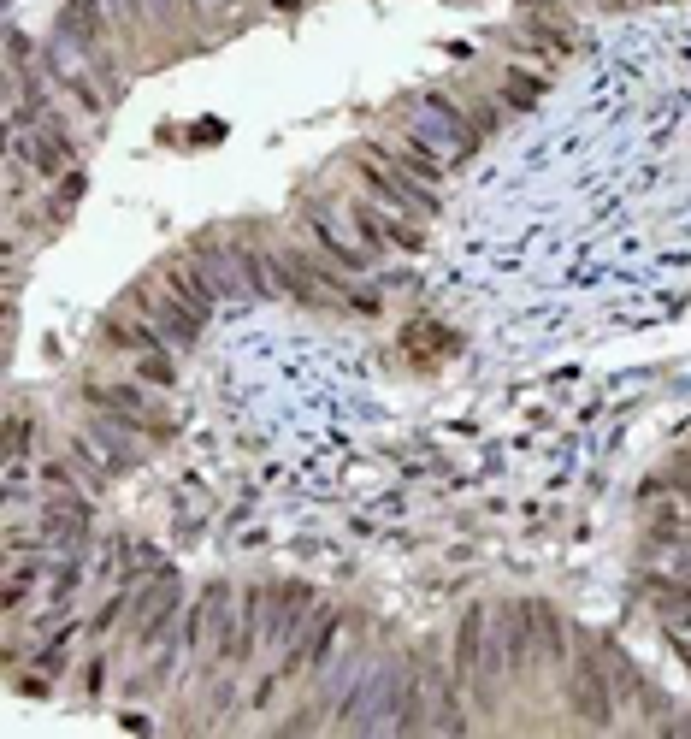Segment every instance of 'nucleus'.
Masks as SVG:
<instances>
[{
	"label": "nucleus",
	"instance_id": "obj_25",
	"mask_svg": "<svg viewBox=\"0 0 691 739\" xmlns=\"http://www.w3.org/2000/svg\"><path fill=\"white\" fill-rule=\"evenodd\" d=\"M674 645H680V657H686V669H691V639L686 633H674Z\"/></svg>",
	"mask_w": 691,
	"mask_h": 739
},
{
	"label": "nucleus",
	"instance_id": "obj_14",
	"mask_svg": "<svg viewBox=\"0 0 691 739\" xmlns=\"http://www.w3.org/2000/svg\"><path fill=\"white\" fill-rule=\"evenodd\" d=\"M308 231H314V243H319V249H325V255H331V261H337L343 272H367V267H373L367 243H361V237H349V231H343L331 213H314V219H308Z\"/></svg>",
	"mask_w": 691,
	"mask_h": 739
},
{
	"label": "nucleus",
	"instance_id": "obj_4",
	"mask_svg": "<svg viewBox=\"0 0 691 739\" xmlns=\"http://www.w3.org/2000/svg\"><path fill=\"white\" fill-rule=\"evenodd\" d=\"M567 704H573V716L591 722V728H609V722H615V692H609V674H603V657H597V651H579V657H573Z\"/></svg>",
	"mask_w": 691,
	"mask_h": 739
},
{
	"label": "nucleus",
	"instance_id": "obj_5",
	"mask_svg": "<svg viewBox=\"0 0 691 739\" xmlns=\"http://www.w3.org/2000/svg\"><path fill=\"white\" fill-rule=\"evenodd\" d=\"M361 178H367V190H373V196H384V202L402 207V213H438V196H432V184L408 178V172H402V166H390L384 154H367Z\"/></svg>",
	"mask_w": 691,
	"mask_h": 739
},
{
	"label": "nucleus",
	"instance_id": "obj_8",
	"mask_svg": "<svg viewBox=\"0 0 691 739\" xmlns=\"http://www.w3.org/2000/svg\"><path fill=\"white\" fill-rule=\"evenodd\" d=\"M89 403H101L113 420H125L130 432H154V438H166V432H172V420L148 414V397H142L136 385H89Z\"/></svg>",
	"mask_w": 691,
	"mask_h": 739
},
{
	"label": "nucleus",
	"instance_id": "obj_13",
	"mask_svg": "<svg viewBox=\"0 0 691 739\" xmlns=\"http://www.w3.org/2000/svg\"><path fill=\"white\" fill-rule=\"evenodd\" d=\"M272 272H278V290H290V296L308 302V308H319V302L337 290V284H331L314 261H302V255H272Z\"/></svg>",
	"mask_w": 691,
	"mask_h": 739
},
{
	"label": "nucleus",
	"instance_id": "obj_10",
	"mask_svg": "<svg viewBox=\"0 0 691 739\" xmlns=\"http://www.w3.org/2000/svg\"><path fill=\"white\" fill-rule=\"evenodd\" d=\"M314 609V592L302 586V580H290L278 598H266V639L272 645H290L296 633H302V615Z\"/></svg>",
	"mask_w": 691,
	"mask_h": 739
},
{
	"label": "nucleus",
	"instance_id": "obj_23",
	"mask_svg": "<svg viewBox=\"0 0 691 739\" xmlns=\"http://www.w3.org/2000/svg\"><path fill=\"white\" fill-rule=\"evenodd\" d=\"M65 651H71V633H60V639H54V645H48V651H42V669L54 674L65 663Z\"/></svg>",
	"mask_w": 691,
	"mask_h": 739
},
{
	"label": "nucleus",
	"instance_id": "obj_11",
	"mask_svg": "<svg viewBox=\"0 0 691 739\" xmlns=\"http://www.w3.org/2000/svg\"><path fill=\"white\" fill-rule=\"evenodd\" d=\"M485 627H491V609H467V621L455 627V686H473V692H479V663H485Z\"/></svg>",
	"mask_w": 691,
	"mask_h": 739
},
{
	"label": "nucleus",
	"instance_id": "obj_18",
	"mask_svg": "<svg viewBox=\"0 0 691 739\" xmlns=\"http://www.w3.org/2000/svg\"><path fill=\"white\" fill-rule=\"evenodd\" d=\"M349 231L367 243V255H373V261L384 255V243H390V237H384V213H378V207H349Z\"/></svg>",
	"mask_w": 691,
	"mask_h": 739
},
{
	"label": "nucleus",
	"instance_id": "obj_19",
	"mask_svg": "<svg viewBox=\"0 0 691 739\" xmlns=\"http://www.w3.org/2000/svg\"><path fill=\"white\" fill-rule=\"evenodd\" d=\"M136 379H148V385H178V367H172V355L160 349V355H136Z\"/></svg>",
	"mask_w": 691,
	"mask_h": 739
},
{
	"label": "nucleus",
	"instance_id": "obj_22",
	"mask_svg": "<svg viewBox=\"0 0 691 739\" xmlns=\"http://www.w3.org/2000/svg\"><path fill=\"white\" fill-rule=\"evenodd\" d=\"M384 237H390V243H402V249H420V231H414V225H402V219H384Z\"/></svg>",
	"mask_w": 691,
	"mask_h": 739
},
{
	"label": "nucleus",
	"instance_id": "obj_1",
	"mask_svg": "<svg viewBox=\"0 0 691 739\" xmlns=\"http://www.w3.org/2000/svg\"><path fill=\"white\" fill-rule=\"evenodd\" d=\"M402 680H408V674L396 669V663H384V669L361 674V680L349 686L343 710H337V728H343V734H378V728H390V734H396V710H402Z\"/></svg>",
	"mask_w": 691,
	"mask_h": 739
},
{
	"label": "nucleus",
	"instance_id": "obj_12",
	"mask_svg": "<svg viewBox=\"0 0 691 739\" xmlns=\"http://www.w3.org/2000/svg\"><path fill=\"white\" fill-rule=\"evenodd\" d=\"M225 621H231V592L225 586H207L184 621V651H207V639L225 633Z\"/></svg>",
	"mask_w": 691,
	"mask_h": 739
},
{
	"label": "nucleus",
	"instance_id": "obj_16",
	"mask_svg": "<svg viewBox=\"0 0 691 739\" xmlns=\"http://www.w3.org/2000/svg\"><path fill=\"white\" fill-rule=\"evenodd\" d=\"M373 154H384L390 166H402L408 178H420V184H438L443 178V166H438V154L414 136V142H390V148H373Z\"/></svg>",
	"mask_w": 691,
	"mask_h": 739
},
{
	"label": "nucleus",
	"instance_id": "obj_24",
	"mask_svg": "<svg viewBox=\"0 0 691 739\" xmlns=\"http://www.w3.org/2000/svg\"><path fill=\"white\" fill-rule=\"evenodd\" d=\"M77 196H83V172H71V178L60 184V202H54V213H65V207L77 202Z\"/></svg>",
	"mask_w": 691,
	"mask_h": 739
},
{
	"label": "nucleus",
	"instance_id": "obj_17",
	"mask_svg": "<svg viewBox=\"0 0 691 739\" xmlns=\"http://www.w3.org/2000/svg\"><path fill=\"white\" fill-rule=\"evenodd\" d=\"M532 639H538V657L544 663H562L567 657V627L550 604H532Z\"/></svg>",
	"mask_w": 691,
	"mask_h": 739
},
{
	"label": "nucleus",
	"instance_id": "obj_15",
	"mask_svg": "<svg viewBox=\"0 0 691 739\" xmlns=\"http://www.w3.org/2000/svg\"><path fill=\"white\" fill-rule=\"evenodd\" d=\"M260 633H266V592L254 586L243 592V609H237V645H231V663H249L260 651Z\"/></svg>",
	"mask_w": 691,
	"mask_h": 739
},
{
	"label": "nucleus",
	"instance_id": "obj_7",
	"mask_svg": "<svg viewBox=\"0 0 691 739\" xmlns=\"http://www.w3.org/2000/svg\"><path fill=\"white\" fill-rule=\"evenodd\" d=\"M136 308H142V320L154 326V332L166 337V343H178V349H189L195 337H201V326H207V314H195L184 296H136Z\"/></svg>",
	"mask_w": 691,
	"mask_h": 739
},
{
	"label": "nucleus",
	"instance_id": "obj_20",
	"mask_svg": "<svg viewBox=\"0 0 691 739\" xmlns=\"http://www.w3.org/2000/svg\"><path fill=\"white\" fill-rule=\"evenodd\" d=\"M24 456H30V420L12 414L6 420V468H24Z\"/></svg>",
	"mask_w": 691,
	"mask_h": 739
},
{
	"label": "nucleus",
	"instance_id": "obj_2",
	"mask_svg": "<svg viewBox=\"0 0 691 739\" xmlns=\"http://www.w3.org/2000/svg\"><path fill=\"white\" fill-rule=\"evenodd\" d=\"M60 42H71L89 66L113 83V60H107V18H101V0H65L60 6Z\"/></svg>",
	"mask_w": 691,
	"mask_h": 739
},
{
	"label": "nucleus",
	"instance_id": "obj_21",
	"mask_svg": "<svg viewBox=\"0 0 691 739\" xmlns=\"http://www.w3.org/2000/svg\"><path fill=\"white\" fill-rule=\"evenodd\" d=\"M508 107H532V101H538V95H544V83H538V77H526V71H514V77H508Z\"/></svg>",
	"mask_w": 691,
	"mask_h": 739
},
{
	"label": "nucleus",
	"instance_id": "obj_9",
	"mask_svg": "<svg viewBox=\"0 0 691 739\" xmlns=\"http://www.w3.org/2000/svg\"><path fill=\"white\" fill-rule=\"evenodd\" d=\"M331 639H337V609H319L314 621H308V633H302V639H290V651H284V674L325 669V657H331Z\"/></svg>",
	"mask_w": 691,
	"mask_h": 739
},
{
	"label": "nucleus",
	"instance_id": "obj_6",
	"mask_svg": "<svg viewBox=\"0 0 691 739\" xmlns=\"http://www.w3.org/2000/svg\"><path fill=\"white\" fill-rule=\"evenodd\" d=\"M172 615H178V580H172V574H160L148 592H136V609H130V639H136V645H160V639H166V627H172Z\"/></svg>",
	"mask_w": 691,
	"mask_h": 739
},
{
	"label": "nucleus",
	"instance_id": "obj_3",
	"mask_svg": "<svg viewBox=\"0 0 691 739\" xmlns=\"http://www.w3.org/2000/svg\"><path fill=\"white\" fill-rule=\"evenodd\" d=\"M12 154L36 172V178H60L65 166H71V136L60 131V119L48 113V119H36V125H24V131H12Z\"/></svg>",
	"mask_w": 691,
	"mask_h": 739
}]
</instances>
